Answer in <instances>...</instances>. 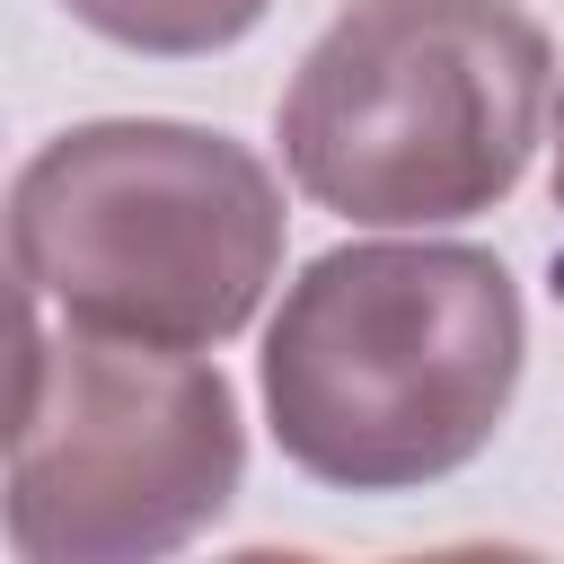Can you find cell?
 Listing matches in <instances>:
<instances>
[{"label": "cell", "instance_id": "5", "mask_svg": "<svg viewBox=\"0 0 564 564\" xmlns=\"http://www.w3.org/2000/svg\"><path fill=\"white\" fill-rule=\"evenodd\" d=\"M88 35L123 44V53H159V62H194L220 53L238 35H256V18L273 0H62Z\"/></svg>", "mask_w": 564, "mask_h": 564}, {"label": "cell", "instance_id": "3", "mask_svg": "<svg viewBox=\"0 0 564 564\" xmlns=\"http://www.w3.org/2000/svg\"><path fill=\"white\" fill-rule=\"evenodd\" d=\"M273 167L167 115H106L53 132L9 176V264L26 300L70 326L212 352L282 273Z\"/></svg>", "mask_w": 564, "mask_h": 564}, {"label": "cell", "instance_id": "1", "mask_svg": "<svg viewBox=\"0 0 564 564\" xmlns=\"http://www.w3.org/2000/svg\"><path fill=\"white\" fill-rule=\"evenodd\" d=\"M529 308L467 238H352L300 264L264 326L273 449L335 494H423L511 414Z\"/></svg>", "mask_w": 564, "mask_h": 564}, {"label": "cell", "instance_id": "2", "mask_svg": "<svg viewBox=\"0 0 564 564\" xmlns=\"http://www.w3.org/2000/svg\"><path fill=\"white\" fill-rule=\"evenodd\" d=\"M546 79L555 44L520 0H352L300 53L273 141L317 212L441 229L520 185Z\"/></svg>", "mask_w": 564, "mask_h": 564}, {"label": "cell", "instance_id": "4", "mask_svg": "<svg viewBox=\"0 0 564 564\" xmlns=\"http://www.w3.org/2000/svg\"><path fill=\"white\" fill-rule=\"evenodd\" d=\"M247 476L238 388L212 352L18 317L9 546L26 564H150L203 538Z\"/></svg>", "mask_w": 564, "mask_h": 564}, {"label": "cell", "instance_id": "6", "mask_svg": "<svg viewBox=\"0 0 564 564\" xmlns=\"http://www.w3.org/2000/svg\"><path fill=\"white\" fill-rule=\"evenodd\" d=\"M555 220H564V97H555ZM555 291H564V247H555Z\"/></svg>", "mask_w": 564, "mask_h": 564}]
</instances>
